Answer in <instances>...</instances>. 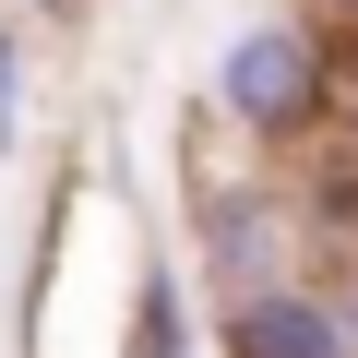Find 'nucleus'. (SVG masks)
<instances>
[{"label": "nucleus", "mask_w": 358, "mask_h": 358, "mask_svg": "<svg viewBox=\"0 0 358 358\" xmlns=\"http://www.w3.org/2000/svg\"><path fill=\"white\" fill-rule=\"evenodd\" d=\"M120 358H203V334H192V287H179V263H167V251H143V263H131Z\"/></svg>", "instance_id": "7ed1b4c3"}, {"label": "nucleus", "mask_w": 358, "mask_h": 358, "mask_svg": "<svg viewBox=\"0 0 358 358\" xmlns=\"http://www.w3.org/2000/svg\"><path fill=\"white\" fill-rule=\"evenodd\" d=\"M310 24H358V0H310Z\"/></svg>", "instance_id": "39448f33"}, {"label": "nucleus", "mask_w": 358, "mask_h": 358, "mask_svg": "<svg viewBox=\"0 0 358 358\" xmlns=\"http://www.w3.org/2000/svg\"><path fill=\"white\" fill-rule=\"evenodd\" d=\"M203 120H227L251 155L310 143V131L334 120V36H322V24H299V13L239 24V36L215 48V72H203Z\"/></svg>", "instance_id": "f257e3e1"}, {"label": "nucleus", "mask_w": 358, "mask_h": 358, "mask_svg": "<svg viewBox=\"0 0 358 358\" xmlns=\"http://www.w3.org/2000/svg\"><path fill=\"white\" fill-rule=\"evenodd\" d=\"M24 143V24H0V155Z\"/></svg>", "instance_id": "20e7f679"}, {"label": "nucleus", "mask_w": 358, "mask_h": 358, "mask_svg": "<svg viewBox=\"0 0 358 358\" xmlns=\"http://www.w3.org/2000/svg\"><path fill=\"white\" fill-rule=\"evenodd\" d=\"M227 358H358V322L322 275H299V287H263L227 310Z\"/></svg>", "instance_id": "f03ea898"}]
</instances>
